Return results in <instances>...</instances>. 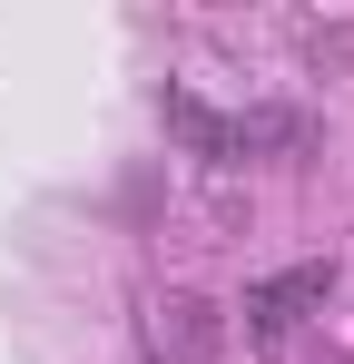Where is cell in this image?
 <instances>
[{"label":"cell","mask_w":354,"mask_h":364,"mask_svg":"<svg viewBox=\"0 0 354 364\" xmlns=\"http://www.w3.org/2000/svg\"><path fill=\"white\" fill-rule=\"evenodd\" d=\"M325 296H335V266H325V256H305V266L266 276V286L246 296V335H256V345H276V335H295V325H305Z\"/></svg>","instance_id":"obj_1"},{"label":"cell","mask_w":354,"mask_h":364,"mask_svg":"<svg viewBox=\"0 0 354 364\" xmlns=\"http://www.w3.org/2000/svg\"><path fill=\"white\" fill-rule=\"evenodd\" d=\"M168 128L197 148V158H217V168H236V158H256L266 138H295V119H217V109H197L187 89L168 99Z\"/></svg>","instance_id":"obj_2"},{"label":"cell","mask_w":354,"mask_h":364,"mask_svg":"<svg viewBox=\"0 0 354 364\" xmlns=\"http://www.w3.org/2000/svg\"><path fill=\"white\" fill-rule=\"evenodd\" d=\"M217 345H227V315L207 296H168L148 315V364H217Z\"/></svg>","instance_id":"obj_3"}]
</instances>
